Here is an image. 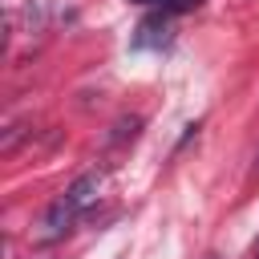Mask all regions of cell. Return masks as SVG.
<instances>
[{
    "instance_id": "1",
    "label": "cell",
    "mask_w": 259,
    "mask_h": 259,
    "mask_svg": "<svg viewBox=\"0 0 259 259\" xmlns=\"http://www.w3.org/2000/svg\"><path fill=\"white\" fill-rule=\"evenodd\" d=\"M77 214H81V210H77V206H73V202L61 194V198H57V202L45 210V223H40L45 231H40V235H45V239H61V235L73 227V219H77Z\"/></svg>"
},
{
    "instance_id": "2",
    "label": "cell",
    "mask_w": 259,
    "mask_h": 259,
    "mask_svg": "<svg viewBox=\"0 0 259 259\" xmlns=\"http://www.w3.org/2000/svg\"><path fill=\"white\" fill-rule=\"evenodd\" d=\"M166 40H170V20H166V12H158V16H146L138 24L134 49H162Z\"/></svg>"
},
{
    "instance_id": "3",
    "label": "cell",
    "mask_w": 259,
    "mask_h": 259,
    "mask_svg": "<svg viewBox=\"0 0 259 259\" xmlns=\"http://www.w3.org/2000/svg\"><path fill=\"white\" fill-rule=\"evenodd\" d=\"M97 190H101V178H97V174H81V178L65 190V198H69L77 210H85V206H93V202H97Z\"/></svg>"
},
{
    "instance_id": "4",
    "label": "cell",
    "mask_w": 259,
    "mask_h": 259,
    "mask_svg": "<svg viewBox=\"0 0 259 259\" xmlns=\"http://www.w3.org/2000/svg\"><path fill=\"white\" fill-rule=\"evenodd\" d=\"M130 4H154V8H162V12H190V8H198L202 0H130Z\"/></svg>"
},
{
    "instance_id": "5",
    "label": "cell",
    "mask_w": 259,
    "mask_h": 259,
    "mask_svg": "<svg viewBox=\"0 0 259 259\" xmlns=\"http://www.w3.org/2000/svg\"><path fill=\"white\" fill-rule=\"evenodd\" d=\"M251 259H259V243H255V247H251Z\"/></svg>"
},
{
    "instance_id": "6",
    "label": "cell",
    "mask_w": 259,
    "mask_h": 259,
    "mask_svg": "<svg viewBox=\"0 0 259 259\" xmlns=\"http://www.w3.org/2000/svg\"><path fill=\"white\" fill-rule=\"evenodd\" d=\"M206 259H219V255H206Z\"/></svg>"
},
{
    "instance_id": "7",
    "label": "cell",
    "mask_w": 259,
    "mask_h": 259,
    "mask_svg": "<svg viewBox=\"0 0 259 259\" xmlns=\"http://www.w3.org/2000/svg\"><path fill=\"white\" fill-rule=\"evenodd\" d=\"M255 178H259V166H255Z\"/></svg>"
}]
</instances>
